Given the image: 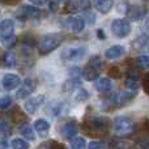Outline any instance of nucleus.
Wrapping results in <instances>:
<instances>
[{
	"mask_svg": "<svg viewBox=\"0 0 149 149\" xmlns=\"http://www.w3.org/2000/svg\"><path fill=\"white\" fill-rule=\"evenodd\" d=\"M65 36L63 33H50L46 34L43 38L41 39L38 46V51L41 55H47L52 52L55 49L60 46L64 42Z\"/></svg>",
	"mask_w": 149,
	"mask_h": 149,
	"instance_id": "1",
	"label": "nucleus"
},
{
	"mask_svg": "<svg viewBox=\"0 0 149 149\" xmlns=\"http://www.w3.org/2000/svg\"><path fill=\"white\" fill-rule=\"evenodd\" d=\"M0 41L7 49L12 47L16 42L15 37V22L10 18L3 20L0 22Z\"/></svg>",
	"mask_w": 149,
	"mask_h": 149,
	"instance_id": "2",
	"label": "nucleus"
},
{
	"mask_svg": "<svg viewBox=\"0 0 149 149\" xmlns=\"http://www.w3.org/2000/svg\"><path fill=\"white\" fill-rule=\"evenodd\" d=\"M136 130V123L130 116L122 115L114 119V131L118 136H128Z\"/></svg>",
	"mask_w": 149,
	"mask_h": 149,
	"instance_id": "3",
	"label": "nucleus"
},
{
	"mask_svg": "<svg viewBox=\"0 0 149 149\" xmlns=\"http://www.w3.org/2000/svg\"><path fill=\"white\" fill-rule=\"evenodd\" d=\"M102 67H103V63H102V60H101V56L93 55V56L90 58L89 63H88L86 70H84L82 76H84L88 81H94V80H97L98 77H100Z\"/></svg>",
	"mask_w": 149,
	"mask_h": 149,
	"instance_id": "4",
	"label": "nucleus"
},
{
	"mask_svg": "<svg viewBox=\"0 0 149 149\" xmlns=\"http://www.w3.org/2000/svg\"><path fill=\"white\" fill-rule=\"evenodd\" d=\"M111 31L118 38H124L131 33V24L124 18H115L111 22Z\"/></svg>",
	"mask_w": 149,
	"mask_h": 149,
	"instance_id": "5",
	"label": "nucleus"
},
{
	"mask_svg": "<svg viewBox=\"0 0 149 149\" xmlns=\"http://www.w3.org/2000/svg\"><path fill=\"white\" fill-rule=\"evenodd\" d=\"M86 126L89 128V131L95 132V134H100V132L106 131L109 126V118L106 116H101V115H95L92 116L86 120Z\"/></svg>",
	"mask_w": 149,
	"mask_h": 149,
	"instance_id": "6",
	"label": "nucleus"
},
{
	"mask_svg": "<svg viewBox=\"0 0 149 149\" xmlns=\"http://www.w3.org/2000/svg\"><path fill=\"white\" fill-rule=\"evenodd\" d=\"M16 16L20 20H39L41 18V10L37 7H33V5H22L16 12Z\"/></svg>",
	"mask_w": 149,
	"mask_h": 149,
	"instance_id": "7",
	"label": "nucleus"
},
{
	"mask_svg": "<svg viewBox=\"0 0 149 149\" xmlns=\"http://www.w3.org/2000/svg\"><path fill=\"white\" fill-rule=\"evenodd\" d=\"M147 13H148V8L144 7V5H128L126 9L127 17L132 22L143 20L147 16Z\"/></svg>",
	"mask_w": 149,
	"mask_h": 149,
	"instance_id": "8",
	"label": "nucleus"
},
{
	"mask_svg": "<svg viewBox=\"0 0 149 149\" xmlns=\"http://www.w3.org/2000/svg\"><path fill=\"white\" fill-rule=\"evenodd\" d=\"M36 81H34L33 79H30V77H28V79L24 80L22 85L20 86V89L17 90V94H16V97L18 98V100H24V98L29 97V95L31 94V93L36 90Z\"/></svg>",
	"mask_w": 149,
	"mask_h": 149,
	"instance_id": "9",
	"label": "nucleus"
},
{
	"mask_svg": "<svg viewBox=\"0 0 149 149\" xmlns=\"http://www.w3.org/2000/svg\"><path fill=\"white\" fill-rule=\"evenodd\" d=\"M86 54V47L85 46H80V47H72V49L67 50L64 52V59L65 62H79L84 58V55Z\"/></svg>",
	"mask_w": 149,
	"mask_h": 149,
	"instance_id": "10",
	"label": "nucleus"
},
{
	"mask_svg": "<svg viewBox=\"0 0 149 149\" xmlns=\"http://www.w3.org/2000/svg\"><path fill=\"white\" fill-rule=\"evenodd\" d=\"M64 26L70 29L72 33H81L85 28V21L82 17H67L64 21Z\"/></svg>",
	"mask_w": 149,
	"mask_h": 149,
	"instance_id": "11",
	"label": "nucleus"
},
{
	"mask_svg": "<svg viewBox=\"0 0 149 149\" xmlns=\"http://www.w3.org/2000/svg\"><path fill=\"white\" fill-rule=\"evenodd\" d=\"M46 101V97L43 94H39V95H36L33 98H29L28 101L25 102V110L28 114H34L42 105L45 103Z\"/></svg>",
	"mask_w": 149,
	"mask_h": 149,
	"instance_id": "12",
	"label": "nucleus"
},
{
	"mask_svg": "<svg viewBox=\"0 0 149 149\" xmlns=\"http://www.w3.org/2000/svg\"><path fill=\"white\" fill-rule=\"evenodd\" d=\"M90 7V0H70L67 3V12L79 13L84 12Z\"/></svg>",
	"mask_w": 149,
	"mask_h": 149,
	"instance_id": "13",
	"label": "nucleus"
},
{
	"mask_svg": "<svg viewBox=\"0 0 149 149\" xmlns=\"http://www.w3.org/2000/svg\"><path fill=\"white\" fill-rule=\"evenodd\" d=\"M60 134H62V136L64 137V139L72 140L73 137L79 134V126H77V123L73 122V120L67 122V123H64L62 126V128H60Z\"/></svg>",
	"mask_w": 149,
	"mask_h": 149,
	"instance_id": "14",
	"label": "nucleus"
},
{
	"mask_svg": "<svg viewBox=\"0 0 149 149\" xmlns=\"http://www.w3.org/2000/svg\"><path fill=\"white\" fill-rule=\"evenodd\" d=\"M1 84H3V88H4L5 90H12V89H16V88L21 84V80L17 74L7 73V74H4V77H3Z\"/></svg>",
	"mask_w": 149,
	"mask_h": 149,
	"instance_id": "15",
	"label": "nucleus"
},
{
	"mask_svg": "<svg viewBox=\"0 0 149 149\" xmlns=\"http://www.w3.org/2000/svg\"><path fill=\"white\" fill-rule=\"evenodd\" d=\"M94 88L101 93H109L113 89V82L107 77H98L94 82Z\"/></svg>",
	"mask_w": 149,
	"mask_h": 149,
	"instance_id": "16",
	"label": "nucleus"
},
{
	"mask_svg": "<svg viewBox=\"0 0 149 149\" xmlns=\"http://www.w3.org/2000/svg\"><path fill=\"white\" fill-rule=\"evenodd\" d=\"M124 54H126V49H124L123 46H120V45H114V46L109 47V49L106 50L105 56L107 58V59L113 60V59H118V58L123 56Z\"/></svg>",
	"mask_w": 149,
	"mask_h": 149,
	"instance_id": "17",
	"label": "nucleus"
},
{
	"mask_svg": "<svg viewBox=\"0 0 149 149\" xmlns=\"http://www.w3.org/2000/svg\"><path fill=\"white\" fill-rule=\"evenodd\" d=\"M126 85L128 89L131 90H136L139 86V73L136 70H130L127 72V77H126Z\"/></svg>",
	"mask_w": 149,
	"mask_h": 149,
	"instance_id": "18",
	"label": "nucleus"
},
{
	"mask_svg": "<svg viewBox=\"0 0 149 149\" xmlns=\"http://www.w3.org/2000/svg\"><path fill=\"white\" fill-rule=\"evenodd\" d=\"M132 45L137 51H149V34H143L137 37Z\"/></svg>",
	"mask_w": 149,
	"mask_h": 149,
	"instance_id": "19",
	"label": "nucleus"
},
{
	"mask_svg": "<svg viewBox=\"0 0 149 149\" xmlns=\"http://www.w3.org/2000/svg\"><path fill=\"white\" fill-rule=\"evenodd\" d=\"M136 95V90H123V92H120L119 94L115 95V98H114V102L118 103V105H123V103L128 102V101H131L132 98Z\"/></svg>",
	"mask_w": 149,
	"mask_h": 149,
	"instance_id": "20",
	"label": "nucleus"
},
{
	"mask_svg": "<svg viewBox=\"0 0 149 149\" xmlns=\"http://www.w3.org/2000/svg\"><path fill=\"white\" fill-rule=\"evenodd\" d=\"M94 8L102 15H106L113 8V0H93Z\"/></svg>",
	"mask_w": 149,
	"mask_h": 149,
	"instance_id": "21",
	"label": "nucleus"
},
{
	"mask_svg": "<svg viewBox=\"0 0 149 149\" xmlns=\"http://www.w3.org/2000/svg\"><path fill=\"white\" fill-rule=\"evenodd\" d=\"M34 128H36V131L38 132L42 137H45V136H47V134H49V131H50V123L46 119H42V118L37 119L36 123H34Z\"/></svg>",
	"mask_w": 149,
	"mask_h": 149,
	"instance_id": "22",
	"label": "nucleus"
},
{
	"mask_svg": "<svg viewBox=\"0 0 149 149\" xmlns=\"http://www.w3.org/2000/svg\"><path fill=\"white\" fill-rule=\"evenodd\" d=\"M73 98L77 102H85V101L89 98V93H88L86 89L81 86H76L73 90Z\"/></svg>",
	"mask_w": 149,
	"mask_h": 149,
	"instance_id": "23",
	"label": "nucleus"
},
{
	"mask_svg": "<svg viewBox=\"0 0 149 149\" xmlns=\"http://www.w3.org/2000/svg\"><path fill=\"white\" fill-rule=\"evenodd\" d=\"M20 134L22 135L25 139L30 140V141H33V140H36V134H34L33 128H31L29 124H24V126L20 127Z\"/></svg>",
	"mask_w": 149,
	"mask_h": 149,
	"instance_id": "24",
	"label": "nucleus"
},
{
	"mask_svg": "<svg viewBox=\"0 0 149 149\" xmlns=\"http://www.w3.org/2000/svg\"><path fill=\"white\" fill-rule=\"evenodd\" d=\"M3 62H4V64L7 65V67L12 68L16 65V62H17V59H16V55L13 54L12 51H8L4 54V58H3Z\"/></svg>",
	"mask_w": 149,
	"mask_h": 149,
	"instance_id": "25",
	"label": "nucleus"
},
{
	"mask_svg": "<svg viewBox=\"0 0 149 149\" xmlns=\"http://www.w3.org/2000/svg\"><path fill=\"white\" fill-rule=\"evenodd\" d=\"M136 65L140 70H148L149 68V55H140L136 59Z\"/></svg>",
	"mask_w": 149,
	"mask_h": 149,
	"instance_id": "26",
	"label": "nucleus"
},
{
	"mask_svg": "<svg viewBox=\"0 0 149 149\" xmlns=\"http://www.w3.org/2000/svg\"><path fill=\"white\" fill-rule=\"evenodd\" d=\"M12 148L13 149H29V143H26L24 139H16L12 140Z\"/></svg>",
	"mask_w": 149,
	"mask_h": 149,
	"instance_id": "27",
	"label": "nucleus"
},
{
	"mask_svg": "<svg viewBox=\"0 0 149 149\" xmlns=\"http://www.w3.org/2000/svg\"><path fill=\"white\" fill-rule=\"evenodd\" d=\"M85 139L84 137H73L71 140V145H72V149H85Z\"/></svg>",
	"mask_w": 149,
	"mask_h": 149,
	"instance_id": "28",
	"label": "nucleus"
},
{
	"mask_svg": "<svg viewBox=\"0 0 149 149\" xmlns=\"http://www.w3.org/2000/svg\"><path fill=\"white\" fill-rule=\"evenodd\" d=\"M10 132V126L4 118H0V135H9Z\"/></svg>",
	"mask_w": 149,
	"mask_h": 149,
	"instance_id": "29",
	"label": "nucleus"
},
{
	"mask_svg": "<svg viewBox=\"0 0 149 149\" xmlns=\"http://www.w3.org/2000/svg\"><path fill=\"white\" fill-rule=\"evenodd\" d=\"M38 149H62V147L58 145L55 141H47V143H43Z\"/></svg>",
	"mask_w": 149,
	"mask_h": 149,
	"instance_id": "30",
	"label": "nucleus"
},
{
	"mask_svg": "<svg viewBox=\"0 0 149 149\" xmlns=\"http://www.w3.org/2000/svg\"><path fill=\"white\" fill-rule=\"evenodd\" d=\"M10 103H12V98L9 95H4L0 98V109H7Z\"/></svg>",
	"mask_w": 149,
	"mask_h": 149,
	"instance_id": "31",
	"label": "nucleus"
},
{
	"mask_svg": "<svg viewBox=\"0 0 149 149\" xmlns=\"http://www.w3.org/2000/svg\"><path fill=\"white\" fill-rule=\"evenodd\" d=\"M114 149H135V148L128 141H118L115 144V147H114Z\"/></svg>",
	"mask_w": 149,
	"mask_h": 149,
	"instance_id": "32",
	"label": "nucleus"
},
{
	"mask_svg": "<svg viewBox=\"0 0 149 149\" xmlns=\"http://www.w3.org/2000/svg\"><path fill=\"white\" fill-rule=\"evenodd\" d=\"M60 3H62V0H49V9L51 12H56Z\"/></svg>",
	"mask_w": 149,
	"mask_h": 149,
	"instance_id": "33",
	"label": "nucleus"
},
{
	"mask_svg": "<svg viewBox=\"0 0 149 149\" xmlns=\"http://www.w3.org/2000/svg\"><path fill=\"white\" fill-rule=\"evenodd\" d=\"M12 116H13V119H15L16 122H20V118H21V120H24L25 119V115H24L20 111V109H15V111H13V114H12Z\"/></svg>",
	"mask_w": 149,
	"mask_h": 149,
	"instance_id": "34",
	"label": "nucleus"
},
{
	"mask_svg": "<svg viewBox=\"0 0 149 149\" xmlns=\"http://www.w3.org/2000/svg\"><path fill=\"white\" fill-rule=\"evenodd\" d=\"M88 149H105V145L101 141H92L89 144V147H88Z\"/></svg>",
	"mask_w": 149,
	"mask_h": 149,
	"instance_id": "35",
	"label": "nucleus"
},
{
	"mask_svg": "<svg viewBox=\"0 0 149 149\" xmlns=\"http://www.w3.org/2000/svg\"><path fill=\"white\" fill-rule=\"evenodd\" d=\"M82 18H84V17H82ZM85 20H86L88 21V22H89V24H92V25H93V24H94L95 22V17H94V15H93V13L92 12H88L86 13V15H85V18H84V21Z\"/></svg>",
	"mask_w": 149,
	"mask_h": 149,
	"instance_id": "36",
	"label": "nucleus"
},
{
	"mask_svg": "<svg viewBox=\"0 0 149 149\" xmlns=\"http://www.w3.org/2000/svg\"><path fill=\"white\" fill-rule=\"evenodd\" d=\"M139 141H141V143H139V144L141 145L143 149H149V139L148 137H143V139H140Z\"/></svg>",
	"mask_w": 149,
	"mask_h": 149,
	"instance_id": "37",
	"label": "nucleus"
},
{
	"mask_svg": "<svg viewBox=\"0 0 149 149\" xmlns=\"http://www.w3.org/2000/svg\"><path fill=\"white\" fill-rule=\"evenodd\" d=\"M143 85H144L145 90H147V92H149V72H148L147 74H145L144 81H143Z\"/></svg>",
	"mask_w": 149,
	"mask_h": 149,
	"instance_id": "38",
	"label": "nucleus"
},
{
	"mask_svg": "<svg viewBox=\"0 0 149 149\" xmlns=\"http://www.w3.org/2000/svg\"><path fill=\"white\" fill-rule=\"evenodd\" d=\"M31 3H33V4H36V5H45L47 3V0H30Z\"/></svg>",
	"mask_w": 149,
	"mask_h": 149,
	"instance_id": "39",
	"label": "nucleus"
},
{
	"mask_svg": "<svg viewBox=\"0 0 149 149\" xmlns=\"http://www.w3.org/2000/svg\"><path fill=\"white\" fill-rule=\"evenodd\" d=\"M8 148V144L5 140H3V141H0V149H7Z\"/></svg>",
	"mask_w": 149,
	"mask_h": 149,
	"instance_id": "40",
	"label": "nucleus"
},
{
	"mask_svg": "<svg viewBox=\"0 0 149 149\" xmlns=\"http://www.w3.org/2000/svg\"><path fill=\"white\" fill-rule=\"evenodd\" d=\"M1 3H4V4H13V3H16L17 0H0Z\"/></svg>",
	"mask_w": 149,
	"mask_h": 149,
	"instance_id": "41",
	"label": "nucleus"
},
{
	"mask_svg": "<svg viewBox=\"0 0 149 149\" xmlns=\"http://www.w3.org/2000/svg\"><path fill=\"white\" fill-rule=\"evenodd\" d=\"M97 34H98V37H100V39H105V34H103L102 30H98Z\"/></svg>",
	"mask_w": 149,
	"mask_h": 149,
	"instance_id": "42",
	"label": "nucleus"
},
{
	"mask_svg": "<svg viewBox=\"0 0 149 149\" xmlns=\"http://www.w3.org/2000/svg\"><path fill=\"white\" fill-rule=\"evenodd\" d=\"M145 28L149 29V17L147 18V21H145Z\"/></svg>",
	"mask_w": 149,
	"mask_h": 149,
	"instance_id": "43",
	"label": "nucleus"
},
{
	"mask_svg": "<svg viewBox=\"0 0 149 149\" xmlns=\"http://www.w3.org/2000/svg\"><path fill=\"white\" fill-rule=\"evenodd\" d=\"M144 1H148V3H149V0H144Z\"/></svg>",
	"mask_w": 149,
	"mask_h": 149,
	"instance_id": "44",
	"label": "nucleus"
},
{
	"mask_svg": "<svg viewBox=\"0 0 149 149\" xmlns=\"http://www.w3.org/2000/svg\"><path fill=\"white\" fill-rule=\"evenodd\" d=\"M148 93H149V92H148Z\"/></svg>",
	"mask_w": 149,
	"mask_h": 149,
	"instance_id": "45",
	"label": "nucleus"
}]
</instances>
